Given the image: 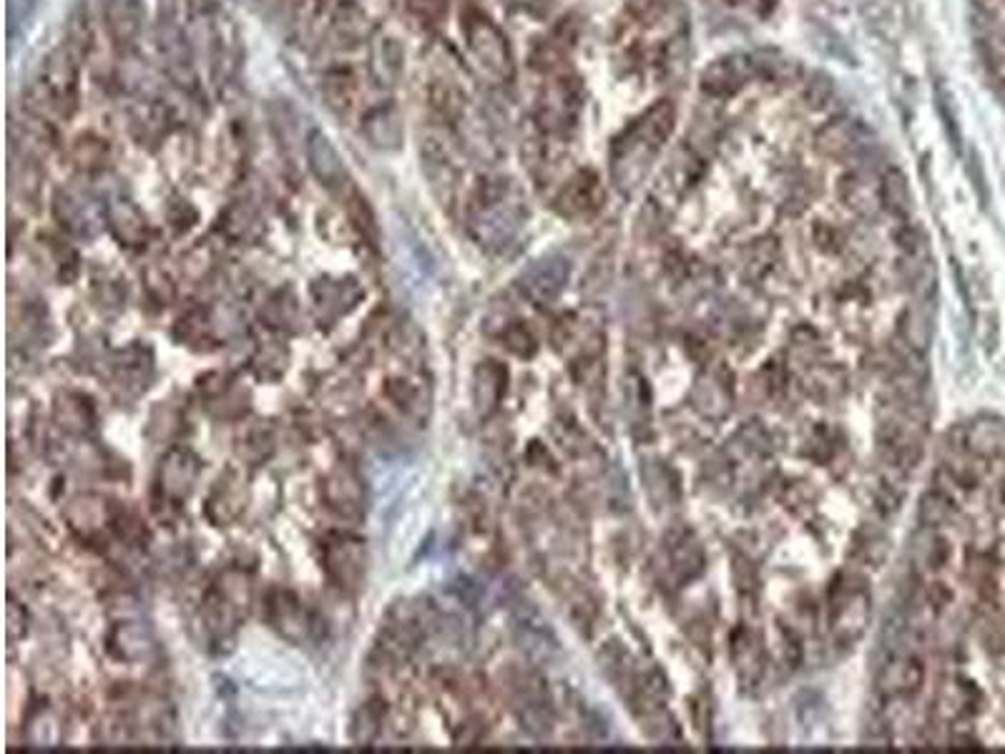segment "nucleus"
<instances>
[{
  "label": "nucleus",
  "mask_w": 1005,
  "mask_h": 754,
  "mask_svg": "<svg viewBox=\"0 0 1005 754\" xmlns=\"http://www.w3.org/2000/svg\"><path fill=\"white\" fill-rule=\"evenodd\" d=\"M677 124V109L669 99H662L643 111L611 141V176L618 189L631 191L646 176L649 166L662 154Z\"/></svg>",
  "instance_id": "f257e3e1"
},
{
  "label": "nucleus",
  "mask_w": 1005,
  "mask_h": 754,
  "mask_svg": "<svg viewBox=\"0 0 1005 754\" xmlns=\"http://www.w3.org/2000/svg\"><path fill=\"white\" fill-rule=\"evenodd\" d=\"M78 53L68 43L55 48L28 91V109L36 116L71 118L78 106Z\"/></svg>",
  "instance_id": "f03ea898"
},
{
  "label": "nucleus",
  "mask_w": 1005,
  "mask_h": 754,
  "mask_svg": "<svg viewBox=\"0 0 1005 754\" xmlns=\"http://www.w3.org/2000/svg\"><path fill=\"white\" fill-rule=\"evenodd\" d=\"M156 46L166 74L184 88L197 81L194 43H191V0H159Z\"/></svg>",
  "instance_id": "7ed1b4c3"
},
{
  "label": "nucleus",
  "mask_w": 1005,
  "mask_h": 754,
  "mask_svg": "<svg viewBox=\"0 0 1005 754\" xmlns=\"http://www.w3.org/2000/svg\"><path fill=\"white\" fill-rule=\"evenodd\" d=\"M470 222L480 244H508L523 224L520 197L513 191L511 184L503 179L482 184L476 199V212H473Z\"/></svg>",
  "instance_id": "20e7f679"
},
{
  "label": "nucleus",
  "mask_w": 1005,
  "mask_h": 754,
  "mask_svg": "<svg viewBox=\"0 0 1005 754\" xmlns=\"http://www.w3.org/2000/svg\"><path fill=\"white\" fill-rule=\"evenodd\" d=\"M830 633L834 644L852 646L870 621V591L863 579L840 576L830 593Z\"/></svg>",
  "instance_id": "39448f33"
},
{
  "label": "nucleus",
  "mask_w": 1005,
  "mask_h": 754,
  "mask_svg": "<svg viewBox=\"0 0 1005 754\" xmlns=\"http://www.w3.org/2000/svg\"><path fill=\"white\" fill-rule=\"evenodd\" d=\"M463 34L468 51L480 71L493 81H511L513 78V55L511 46L493 21L478 11H470L463 21Z\"/></svg>",
  "instance_id": "423d86ee"
},
{
  "label": "nucleus",
  "mask_w": 1005,
  "mask_h": 754,
  "mask_svg": "<svg viewBox=\"0 0 1005 754\" xmlns=\"http://www.w3.org/2000/svg\"><path fill=\"white\" fill-rule=\"evenodd\" d=\"M568 262L558 254H551L538 260L533 267H528V272L520 279V287L533 302L549 304L563 292V287L568 282Z\"/></svg>",
  "instance_id": "0eeeda50"
},
{
  "label": "nucleus",
  "mask_w": 1005,
  "mask_h": 754,
  "mask_svg": "<svg viewBox=\"0 0 1005 754\" xmlns=\"http://www.w3.org/2000/svg\"><path fill=\"white\" fill-rule=\"evenodd\" d=\"M757 78L752 55H724L704 68L702 88L709 96H731Z\"/></svg>",
  "instance_id": "6e6552de"
},
{
  "label": "nucleus",
  "mask_w": 1005,
  "mask_h": 754,
  "mask_svg": "<svg viewBox=\"0 0 1005 754\" xmlns=\"http://www.w3.org/2000/svg\"><path fill=\"white\" fill-rule=\"evenodd\" d=\"M922 681L925 667L918 656H892L880 671L878 689L888 700H913L922 689Z\"/></svg>",
  "instance_id": "1a4fd4ad"
},
{
  "label": "nucleus",
  "mask_w": 1005,
  "mask_h": 754,
  "mask_svg": "<svg viewBox=\"0 0 1005 754\" xmlns=\"http://www.w3.org/2000/svg\"><path fill=\"white\" fill-rule=\"evenodd\" d=\"M817 147L825 151L827 156L834 159H850L859 156L870 147V134L859 122L852 118H834L827 124L817 136Z\"/></svg>",
  "instance_id": "9d476101"
},
{
  "label": "nucleus",
  "mask_w": 1005,
  "mask_h": 754,
  "mask_svg": "<svg viewBox=\"0 0 1005 754\" xmlns=\"http://www.w3.org/2000/svg\"><path fill=\"white\" fill-rule=\"evenodd\" d=\"M603 204V184L593 172H578L558 194V212L570 219L591 216Z\"/></svg>",
  "instance_id": "9b49d317"
},
{
  "label": "nucleus",
  "mask_w": 1005,
  "mask_h": 754,
  "mask_svg": "<svg viewBox=\"0 0 1005 754\" xmlns=\"http://www.w3.org/2000/svg\"><path fill=\"white\" fill-rule=\"evenodd\" d=\"M101 13L118 46H134L143 30V0H101Z\"/></svg>",
  "instance_id": "f8f14e48"
},
{
  "label": "nucleus",
  "mask_w": 1005,
  "mask_h": 754,
  "mask_svg": "<svg viewBox=\"0 0 1005 754\" xmlns=\"http://www.w3.org/2000/svg\"><path fill=\"white\" fill-rule=\"evenodd\" d=\"M307 162L312 174L317 176L319 184H325L327 189H342L344 184L350 181L348 168L342 164V156L337 154V149L332 147V141L327 139L322 131H312L307 136Z\"/></svg>",
  "instance_id": "ddd939ff"
},
{
  "label": "nucleus",
  "mask_w": 1005,
  "mask_h": 754,
  "mask_svg": "<svg viewBox=\"0 0 1005 754\" xmlns=\"http://www.w3.org/2000/svg\"><path fill=\"white\" fill-rule=\"evenodd\" d=\"M578 109H581V96L574 91L568 81L556 84L549 91V96L541 101V118L549 131H563L568 124L576 122Z\"/></svg>",
  "instance_id": "4468645a"
},
{
  "label": "nucleus",
  "mask_w": 1005,
  "mask_h": 754,
  "mask_svg": "<svg viewBox=\"0 0 1005 754\" xmlns=\"http://www.w3.org/2000/svg\"><path fill=\"white\" fill-rule=\"evenodd\" d=\"M691 405H694L704 418H714V420L724 418L731 407L727 380H721V377L712 375V373L699 377L694 390H691Z\"/></svg>",
  "instance_id": "2eb2a0df"
},
{
  "label": "nucleus",
  "mask_w": 1005,
  "mask_h": 754,
  "mask_svg": "<svg viewBox=\"0 0 1005 754\" xmlns=\"http://www.w3.org/2000/svg\"><path fill=\"white\" fill-rule=\"evenodd\" d=\"M362 131H365L367 141L377 149H398L402 141L400 114L392 106H380L369 111L365 116V124H362Z\"/></svg>",
  "instance_id": "dca6fc26"
},
{
  "label": "nucleus",
  "mask_w": 1005,
  "mask_h": 754,
  "mask_svg": "<svg viewBox=\"0 0 1005 754\" xmlns=\"http://www.w3.org/2000/svg\"><path fill=\"white\" fill-rule=\"evenodd\" d=\"M669 561H671V571L679 576L681 581L694 579V576L704 568V553L702 545L694 539V536L681 531L669 539Z\"/></svg>",
  "instance_id": "f3484780"
},
{
  "label": "nucleus",
  "mask_w": 1005,
  "mask_h": 754,
  "mask_svg": "<svg viewBox=\"0 0 1005 754\" xmlns=\"http://www.w3.org/2000/svg\"><path fill=\"white\" fill-rule=\"evenodd\" d=\"M405 68V51L398 43V38L385 36L377 38L373 46V74L382 86H395Z\"/></svg>",
  "instance_id": "a211bd4d"
},
{
  "label": "nucleus",
  "mask_w": 1005,
  "mask_h": 754,
  "mask_svg": "<svg viewBox=\"0 0 1005 754\" xmlns=\"http://www.w3.org/2000/svg\"><path fill=\"white\" fill-rule=\"evenodd\" d=\"M55 214L63 222V227L76 231V235H91L96 229L91 204L86 197L71 194V191H59L55 197Z\"/></svg>",
  "instance_id": "6ab92c4d"
},
{
  "label": "nucleus",
  "mask_w": 1005,
  "mask_h": 754,
  "mask_svg": "<svg viewBox=\"0 0 1005 754\" xmlns=\"http://www.w3.org/2000/svg\"><path fill=\"white\" fill-rule=\"evenodd\" d=\"M734 664H737V671H739V677H742V681H750V684H754V681L759 679V674H762V646H759V639L754 637L752 631L742 629L737 633V639H734Z\"/></svg>",
  "instance_id": "aec40b11"
},
{
  "label": "nucleus",
  "mask_w": 1005,
  "mask_h": 754,
  "mask_svg": "<svg viewBox=\"0 0 1005 754\" xmlns=\"http://www.w3.org/2000/svg\"><path fill=\"white\" fill-rule=\"evenodd\" d=\"M880 199L884 202V206H888L890 212H895L897 216L910 214V210H913L910 187H907L905 176L900 174L897 168H892V172H888V174L882 176V181H880Z\"/></svg>",
  "instance_id": "412c9836"
},
{
  "label": "nucleus",
  "mask_w": 1005,
  "mask_h": 754,
  "mask_svg": "<svg viewBox=\"0 0 1005 754\" xmlns=\"http://www.w3.org/2000/svg\"><path fill=\"white\" fill-rule=\"evenodd\" d=\"M900 335H903V340L910 344L915 352H922L930 342L928 315H925V312H920V310L907 312L903 323H900Z\"/></svg>",
  "instance_id": "4be33fe9"
},
{
  "label": "nucleus",
  "mask_w": 1005,
  "mask_h": 754,
  "mask_svg": "<svg viewBox=\"0 0 1005 754\" xmlns=\"http://www.w3.org/2000/svg\"><path fill=\"white\" fill-rule=\"evenodd\" d=\"M951 558V545L935 533H925L918 545V561L928 571H940Z\"/></svg>",
  "instance_id": "5701e85b"
},
{
  "label": "nucleus",
  "mask_w": 1005,
  "mask_h": 754,
  "mask_svg": "<svg viewBox=\"0 0 1005 754\" xmlns=\"http://www.w3.org/2000/svg\"><path fill=\"white\" fill-rule=\"evenodd\" d=\"M953 516V505H951V499H947V495L943 493H938V491H932L928 493L922 499L920 503V520L928 528H935V526H943L947 524V520H951Z\"/></svg>",
  "instance_id": "b1692460"
},
{
  "label": "nucleus",
  "mask_w": 1005,
  "mask_h": 754,
  "mask_svg": "<svg viewBox=\"0 0 1005 754\" xmlns=\"http://www.w3.org/2000/svg\"><path fill=\"white\" fill-rule=\"evenodd\" d=\"M884 549H888V543H884V539L878 531H863V533H857L855 551H852V556H855L859 564H865V566H870V564L880 566L882 558H884Z\"/></svg>",
  "instance_id": "393cba45"
},
{
  "label": "nucleus",
  "mask_w": 1005,
  "mask_h": 754,
  "mask_svg": "<svg viewBox=\"0 0 1005 754\" xmlns=\"http://www.w3.org/2000/svg\"><path fill=\"white\" fill-rule=\"evenodd\" d=\"M834 373H838V367H817V370H812V375L807 377V388H812V395L825 400L840 395L844 390V375L840 373L838 377H832Z\"/></svg>",
  "instance_id": "a878e982"
},
{
  "label": "nucleus",
  "mask_w": 1005,
  "mask_h": 754,
  "mask_svg": "<svg viewBox=\"0 0 1005 754\" xmlns=\"http://www.w3.org/2000/svg\"><path fill=\"white\" fill-rule=\"evenodd\" d=\"M111 222L114 224L124 222V227H118V237L128 239V242H136L143 231V219L136 214L131 204H116L114 212H111Z\"/></svg>",
  "instance_id": "bb28decb"
},
{
  "label": "nucleus",
  "mask_w": 1005,
  "mask_h": 754,
  "mask_svg": "<svg viewBox=\"0 0 1005 754\" xmlns=\"http://www.w3.org/2000/svg\"><path fill=\"white\" fill-rule=\"evenodd\" d=\"M413 5L420 13H436V15L442 11V8H445V3H440V0H413Z\"/></svg>",
  "instance_id": "cd10ccee"
},
{
  "label": "nucleus",
  "mask_w": 1005,
  "mask_h": 754,
  "mask_svg": "<svg viewBox=\"0 0 1005 754\" xmlns=\"http://www.w3.org/2000/svg\"><path fill=\"white\" fill-rule=\"evenodd\" d=\"M731 3H739V0H731Z\"/></svg>",
  "instance_id": "c85d7f7f"
}]
</instances>
